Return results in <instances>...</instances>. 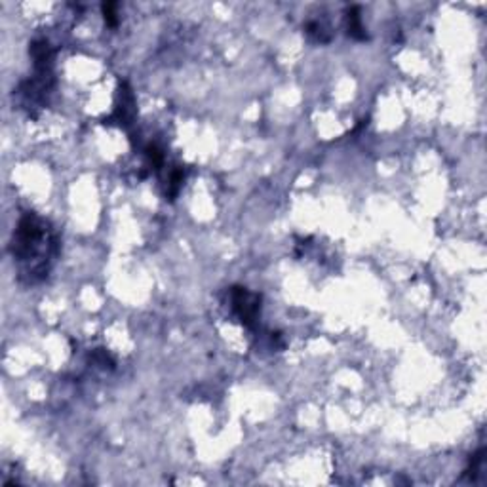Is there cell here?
<instances>
[{
  "label": "cell",
  "mask_w": 487,
  "mask_h": 487,
  "mask_svg": "<svg viewBox=\"0 0 487 487\" xmlns=\"http://www.w3.org/2000/svg\"><path fill=\"white\" fill-rule=\"evenodd\" d=\"M101 8H103V15H105V21H107V25L114 27V25L118 23V21H116V11H114V10H116V4H114V2H105Z\"/></svg>",
  "instance_id": "obj_5"
},
{
  "label": "cell",
  "mask_w": 487,
  "mask_h": 487,
  "mask_svg": "<svg viewBox=\"0 0 487 487\" xmlns=\"http://www.w3.org/2000/svg\"><path fill=\"white\" fill-rule=\"evenodd\" d=\"M347 29H348V34H350L352 38H358V40H366V38H368L366 29H364L362 19H360V10H358L356 6L350 8L347 13Z\"/></svg>",
  "instance_id": "obj_2"
},
{
  "label": "cell",
  "mask_w": 487,
  "mask_h": 487,
  "mask_svg": "<svg viewBox=\"0 0 487 487\" xmlns=\"http://www.w3.org/2000/svg\"><path fill=\"white\" fill-rule=\"evenodd\" d=\"M145 156H147V160L151 164L152 168H160L164 162V154L158 151V147H154V145H149L147 149H145Z\"/></svg>",
  "instance_id": "obj_3"
},
{
  "label": "cell",
  "mask_w": 487,
  "mask_h": 487,
  "mask_svg": "<svg viewBox=\"0 0 487 487\" xmlns=\"http://www.w3.org/2000/svg\"><path fill=\"white\" fill-rule=\"evenodd\" d=\"M90 358H92L94 364H97V366H101V368H112V366H114V362L110 360V356H108L105 350H101V348L96 350Z\"/></svg>",
  "instance_id": "obj_4"
},
{
  "label": "cell",
  "mask_w": 487,
  "mask_h": 487,
  "mask_svg": "<svg viewBox=\"0 0 487 487\" xmlns=\"http://www.w3.org/2000/svg\"><path fill=\"white\" fill-rule=\"evenodd\" d=\"M232 306H234V312L238 314V318L244 322V325L253 327L255 320H257V314L261 310V297L257 293L248 292L246 288H232Z\"/></svg>",
  "instance_id": "obj_1"
}]
</instances>
